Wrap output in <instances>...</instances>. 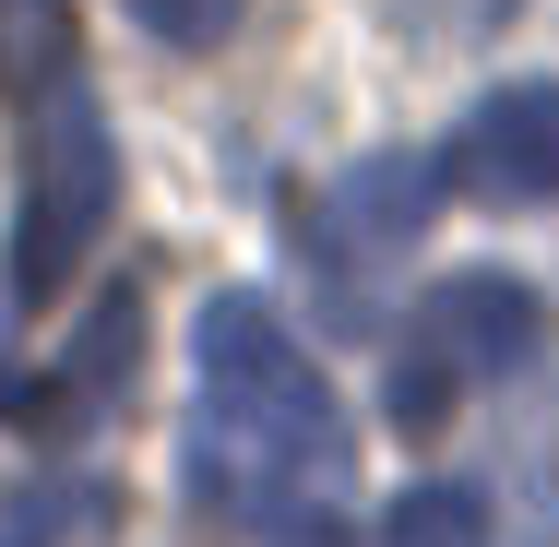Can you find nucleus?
Returning <instances> with one entry per match:
<instances>
[{"label": "nucleus", "instance_id": "7", "mask_svg": "<svg viewBox=\"0 0 559 547\" xmlns=\"http://www.w3.org/2000/svg\"><path fill=\"white\" fill-rule=\"evenodd\" d=\"M60 84H84L72 0H0V96L36 108V96H60Z\"/></svg>", "mask_w": 559, "mask_h": 547}, {"label": "nucleus", "instance_id": "4", "mask_svg": "<svg viewBox=\"0 0 559 547\" xmlns=\"http://www.w3.org/2000/svg\"><path fill=\"white\" fill-rule=\"evenodd\" d=\"M441 191L488 203V215H548L559 203V84H512L488 108H464L441 143Z\"/></svg>", "mask_w": 559, "mask_h": 547}, {"label": "nucleus", "instance_id": "9", "mask_svg": "<svg viewBox=\"0 0 559 547\" xmlns=\"http://www.w3.org/2000/svg\"><path fill=\"white\" fill-rule=\"evenodd\" d=\"M119 12H131V24H155L167 48H215V36L250 12V0H119Z\"/></svg>", "mask_w": 559, "mask_h": 547}, {"label": "nucleus", "instance_id": "3", "mask_svg": "<svg viewBox=\"0 0 559 547\" xmlns=\"http://www.w3.org/2000/svg\"><path fill=\"white\" fill-rule=\"evenodd\" d=\"M12 298L24 310H48L72 274H84V250L108 238V203H119V155H108V119L84 84H60V96H36L24 108V143H12Z\"/></svg>", "mask_w": 559, "mask_h": 547}, {"label": "nucleus", "instance_id": "6", "mask_svg": "<svg viewBox=\"0 0 559 547\" xmlns=\"http://www.w3.org/2000/svg\"><path fill=\"white\" fill-rule=\"evenodd\" d=\"M131 345H143V310H131V298H108V310L84 322V345H72V369H60V381H48L24 417H36V429H60V440H72V429H96V405L131 381Z\"/></svg>", "mask_w": 559, "mask_h": 547}, {"label": "nucleus", "instance_id": "8", "mask_svg": "<svg viewBox=\"0 0 559 547\" xmlns=\"http://www.w3.org/2000/svg\"><path fill=\"white\" fill-rule=\"evenodd\" d=\"M381 547H488V512H476V488H405L381 512Z\"/></svg>", "mask_w": 559, "mask_h": 547}, {"label": "nucleus", "instance_id": "10", "mask_svg": "<svg viewBox=\"0 0 559 547\" xmlns=\"http://www.w3.org/2000/svg\"><path fill=\"white\" fill-rule=\"evenodd\" d=\"M452 12H524V0H452Z\"/></svg>", "mask_w": 559, "mask_h": 547}, {"label": "nucleus", "instance_id": "5", "mask_svg": "<svg viewBox=\"0 0 559 547\" xmlns=\"http://www.w3.org/2000/svg\"><path fill=\"white\" fill-rule=\"evenodd\" d=\"M441 203H452V191H441V155H369V167H345V179H334L322 238H345V250H405Z\"/></svg>", "mask_w": 559, "mask_h": 547}, {"label": "nucleus", "instance_id": "1", "mask_svg": "<svg viewBox=\"0 0 559 547\" xmlns=\"http://www.w3.org/2000/svg\"><path fill=\"white\" fill-rule=\"evenodd\" d=\"M345 476V405L322 357L274 322V298L226 286L203 310V405H191V500L215 524H298Z\"/></svg>", "mask_w": 559, "mask_h": 547}, {"label": "nucleus", "instance_id": "2", "mask_svg": "<svg viewBox=\"0 0 559 547\" xmlns=\"http://www.w3.org/2000/svg\"><path fill=\"white\" fill-rule=\"evenodd\" d=\"M536 357H548V310H536L524 274H452V286H429V298L405 310L381 405H393L405 440H441L452 417H464V393L524 381Z\"/></svg>", "mask_w": 559, "mask_h": 547}]
</instances>
